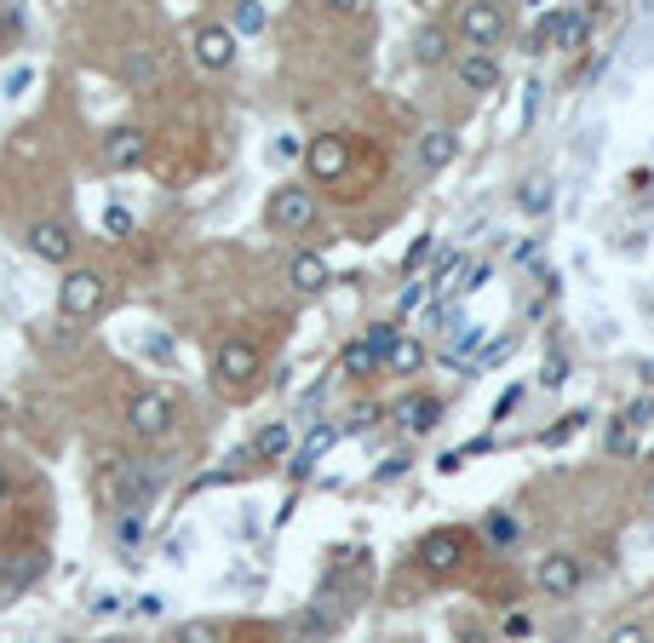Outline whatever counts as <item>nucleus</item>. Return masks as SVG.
<instances>
[{
	"instance_id": "nucleus-1",
	"label": "nucleus",
	"mask_w": 654,
	"mask_h": 643,
	"mask_svg": "<svg viewBox=\"0 0 654 643\" xmlns=\"http://www.w3.org/2000/svg\"><path fill=\"white\" fill-rule=\"evenodd\" d=\"M161 482H167V466H155V459H115V477H110L115 512L121 517H144Z\"/></svg>"
},
{
	"instance_id": "nucleus-2",
	"label": "nucleus",
	"mask_w": 654,
	"mask_h": 643,
	"mask_svg": "<svg viewBox=\"0 0 654 643\" xmlns=\"http://www.w3.org/2000/svg\"><path fill=\"white\" fill-rule=\"evenodd\" d=\"M264 218H271V230L299 236V230H311V225H316V196H311V190H299V185H281V190L271 196V207H264Z\"/></svg>"
},
{
	"instance_id": "nucleus-3",
	"label": "nucleus",
	"mask_w": 654,
	"mask_h": 643,
	"mask_svg": "<svg viewBox=\"0 0 654 643\" xmlns=\"http://www.w3.org/2000/svg\"><path fill=\"white\" fill-rule=\"evenodd\" d=\"M98 305H104V276L98 270H70L64 288H58V311H64L70 322H87V316H98Z\"/></svg>"
},
{
	"instance_id": "nucleus-4",
	"label": "nucleus",
	"mask_w": 654,
	"mask_h": 643,
	"mask_svg": "<svg viewBox=\"0 0 654 643\" xmlns=\"http://www.w3.org/2000/svg\"><path fill=\"white\" fill-rule=\"evenodd\" d=\"M127 419H133L138 437H167L173 419H178V408H173L167 391H138V396L127 402Z\"/></svg>"
},
{
	"instance_id": "nucleus-5",
	"label": "nucleus",
	"mask_w": 654,
	"mask_h": 643,
	"mask_svg": "<svg viewBox=\"0 0 654 643\" xmlns=\"http://www.w3.org/2000/svg\"><path fill=\"white\" fill-rule=\"evenodd\" d=\"M24 248L35 259H47V265H70V253H75V230L70 225H58V218H40V225L24 230Z\"/></svg>"
},
{
	"instance_id": "nucleus-6",
	"label": "nucleus",
	"mask_w": 654,
	"mask_h": 643,
	"mask_svg": "<svg viewBox=\"0 0 654 643\" xmlns=\"http://www.w3.org/2000/svg\"><path fill=\"white\" fill-rule=\"evenodd\" d=\"M454 24H460L465 40H471V52H488V47L505 35V12H500V7H460Z\"/></svg>"
},
{
	"instance_id": "nucleus-7",
	"label": "nucleus",
	"mask_w": 654,
	"mask_h": 643,
	"mask_svg": "<svg viewBox=\"0 0 654 643\" xmlns=\"http://www.w3.org/2000/svg\"><path fill=\"white\" fill-rule=\"evenodd\" d=\"M304 161H311V178H322V185H334V178H344V167H351V144H344L339 133H322L311 150H304Z\"/></svg>"
},
{
	"instance_id": "nucleus-8",
	"label": "nucleus",
	"mask_w": 654,
	"mask_h": 643,
	"mask_svg": "<svg viewBox=\"0 0 654 643\" xmlns=\"http://www.w3.org/2000/svg\"><path fill=\"white\" fill-rule=\"evenodd\" d=\"M534 580H540V592H545V597H575V592H580V557L551 552V557H540Z\"/></svg>"
},
{
	"instance_id": "nucleus-9",
	"label": "nucleus",
	"mask_w": 654,
	"mask_h": 643,
	"mask_svg": "<svg viewBox=\"0 0 654 643\" xmlns=\"http://www.w3.org/2000/svg\"><path fill=\"white\" fill-rule=\"evenodd\" d=\"M190 47H196V64H201V70H224V64L236 58V35L224 29V24H201Z\"/></svg>"
},
{
	"instance_id": "nucleus-10",
	"label": "nucleus",
	"mask_w": 654,
	"mask_h": 643,
	"mask_svg": "<svg viewBox=\"0 0 654 643\" xmlns=\"http://www.w3.org/2000/svg\"><path fill=\"white\" fill-rule=\"evenodd\" d=\"M213 368H218L224 386H241V379H253V374H259V351L248 345V339H224Z\"/></svg>"
},
{
	"instance_id": "nucleus-11",
	"label": "nucleus",
	"mask_w": 654,
	"mask_h": 643,
	"mask_svg": "<svg viewBox=\"0 0 654 643\" xmlns=\"http://www.w3.org/2000/svg\"><path fill=\"white\" fill-rule=\"evenodd\" d=\"M334 437H339V426H327V419H322V426H311V431H304L299 454L288 459V477H293V482H304V477H311V471H316V459H322L327 449H334Z\"/></svg>"
},
{
	"instance_id": "nucleus-12",
	"label": "nucleus",
	"mask_w": 654,
	"mask_h": 643,
	"mask_svg": "<svg viewBox=\"0 0 654 643\" xmlns=\"http://www.w3.org/2000/svg\"><path fill=\"white\" fill-rule=\"evenodd\" d=\"M288 281H293V288H299L304 299H316L334 276H327V259H322L316 248H299V253L288 259Z\"/></svg>"
},
{
	"instance_id": "nucleus-13",
	"label": "nucleus",
	"mask_w": 654,
	"mask_h": 643,
	"mask_svg": "<svg viewBox=\"0 0 654 643\" xmlns=\"http://www.w3.org/2000/svg\"><path fill=\"white\" fill-rule=\"evenodd\" d=\"M460 87L471 92V98L494 92V87H500V58H494V52H465V58H460Z\"/></svg>"
},
{
	"instance_id": "nucleus-14",
	"label": "nucleus",
	"mask_w": 654,
	"mask_h": 643,
	"mask_svg": "<svg viewBox=\"0 0 654 643\" xmlns=\"http://www.w3.org/2000/svg\"><path fill=\"white\" fill-rule=\"evenodd\" d=\"M460 552H465V540L454 529H442V534H431L419 546V557H425V569H431V575H454L460 569Z\"/></svg>"
},
{
	"instance_id": "nucleus-15",
	"label": "nucleus",
	"mask_w": 654,
	"mask_h": 643,
	"mask_svg": "<svg viewBox=\"0 0 654 643\" xmlns=\"http://www.w3.org/2000/svg\"><path fill=\"white\" fill-rule=\"evenodd\" d=\"M104 155H110V167H138V161L150 155V138L138 133V127H115L104 138Z\"/></svg>"
},
{
	"instance_id": "nucleus-16",
	"label": "nucleus",
	"mask_w": 654,
	"mask_h": 643,
	"mask_svg": "<svg viewBox=\"0 0 654 643\" xmlns=\"http://www.w3.org/2000/svg\"><path fill=\"white\" fill-rule=\"evenodd\" d=\"M454 155H460V133H448V127H431V133L419 138V167H425V173H442V167H448V161H454Z\"/></svg>"
},
{
	"instance_id": "nucleus-17",
	"label": "nucleus",
	"mask_w": 654,
	"mask_h": 643,
	"mask_svg": "<svg viewBox=\"0 0 654 643\" xmlns=\"http://www.w3.org/2000/svg\"><path fill=\"white\" fill-rule=\"evenodd\" d=\"M397 419H402L407 431H431L437 419H442V402H437V396H425V391H414V396H402V402H397Z\"/></svg>"
},
{
	"instance_id": "nucleus-18",
	"label": "nucleus",
	"mask_w": 654,
	"mask_h": 643,
	"mask_svg": "<svg viewBox=\"0 0 654 643\" xmlns=\"http://www.w3.org/2000/svg\"><path fill=\"white\" fill-rule=\"evenodd\" d=\"M586 35H591V12H575V7L551 12V40H557L563 52H575V47H580Z\"/></svg>"
},
{
	"instance_id": "nucleus-19",
	"label": "nucleus",
	"mask_w": 654,
	"mask_h": 643,
	"mask_svg": "<svg viewBox=\"0 0 654 643\" xmlns=\"http://www.w3.org/2000/svg\"><path fill=\"white\" fill-rule=\"evenodd\" d=\"M155 75H161V52H150V47H133L127 58H121V80H127V87H150Z\"/></svg>"
},
{
	"instance_id": "nucleus-20",
	"label": "nucleus",
	"mask_w": 654,
	"mask_h": 643,
	"mask_svg": "<svg viewBox=\"0 0 654 643\" xmlns=\"http://www.w3.org/2000/svg\"><path fill=\"white\" fill-rule=\"evenodd\" d=\"M288 426H281V419H276V426H264L259 437H253V459H281V454H288Z\"/></svg>"
},
{
	"instance_id": "nucleus-21",
	"label": "nucleus",
	"mask_w": 654,
	"mask_h": 643,
	"mask_svg": "<svg viewBox=\"0 0 654 643\" xmlns=\"http://www.w3.org/2000/svg\"><path fill=\"white\" fill-rule=\"evenodd\" d=\"M414 58H419V64H442V58H448V35H442L437 24H425V29L414 35Z\"/></svg>"
},
{
	"instance_id": "nucleus-22",
	"label": "nucleus",
	"mask_w": 654,
	"mask_h": 643,
	"mask_svg": "<svg viewBox=\"0 0 654 643\" xmlns=\"http://www.w3.org/2000/svg\"><path fill=\"white\" fill-rule=\"evenodd\" d=\"M385 362H391L397 374H419V368H425V345H419V339H402V333H397V345H391V356H385Z\"/></svg>"
},
{
	"instance_id": "nucleus-23",
	"label": "nucleus",
	"mask_w": 654,
	"mask_h": 643,
	"mask_svg": "<svg viewBox=\"0 0 654 643\" xmlns=\"http://www.w3.org/2000/svg\"><path fill=\"white\" fill-rule=\"evenodd\" d=\"M40 575H47V552H24V557H17L12 569H7V580H12L17 592H24L29 580H40Z\"/></svg>"
},
{
	"instance_id": "nucleus-24",
	"label": "nucleus",
	"mask_w": 654,
	"mask_h": 643,
	"mask_svg": "<svg viewBox=\"0 0 654 643\" xmlns=\"http://www.w3.org/2000/svg\"><path fill=\"white\" fill-rule=\"evenodd\" d=\"M230 35H259L264 29V7H253V0H241V7H230V24H224Z\"/></svg>"
},
{
	"instance_id": "nucleus-25",
	"label": "nucleus",
	"mask_w": 654,
	"mask_h": 643,
	"mask_svg": "<svg viewBox=\"0 0 654 643\" xmlns=\"http://www.w3.org/2000/svg\"><path fill=\"white\" fill-rule=\"evenodd\" d=\"M551 201H557V196H551V178H534V185L517 190V207H523V213H545Z\"/></svg>"
},
{
	"instance_id": "nucleus-26",
	"label": "nucleus",
	"mask_w": 654,
	"mask_h": 643,
	"mask_svg": "<svg viewBox=\"0 0 654 643\" xmlns=\"http://www.w3.org/2000/svg\"><path fill=\"white\" fill-rule=\"evenodd\" d=\"M477 333H482V328H477V322H460V333H454V339H448V351H442V356H448V362H465V351H471V345H477Z\"/></svg>"
},
{
	"instance_id": "nucleus-27",
	"label": "nucleus",
	"mask_w": 654,
	"mask_h": 643,
	"mask_svg": "<svg viewBox=\"0 0 654 643\" xmlns=\"http://www.w3.org/2000/svg\"><path fill=\"white\" fill-rule=\"evenodd\" d=\"M344 374H367L374 368V351H367V339H351V345H344V362H339Z\"/></svg>"
},
{
	"instance_id": "nucleus-28",
	"label": "nucleus",
	"mask_w": 654,
	"mask_h": 643,
	"mask_svg": "<svg viewBox=\"0 0 654 643\" xmlns=\"http://www.w3.org/2000/svg\"><path fill=\"white\" fill-rule=\"evenodd\" d=\"M391 345H397V328H391V322L367 328V351H374V362H385V356H391Z\"/></svg>"
},
{
	"instance_id": "nucleus-29",
	"label": "nucleus",
	"mask_w": 654,
	"mask_h": 643,
	"mask_svg": "<svg viewBox=\"0 0 654 643\" xmlns=\"http://www.w3.org/2000/svg\"><path fill=\"white\" fill-rule=\"evenodd\" d=\"M29 80H35V70H29V64H17V70H7L0 92H7V98H24V92H29Z\"/></svg>"
},
{
	"instance_id": "nucleus-30",
	"label": "nucleus",
	"mask_w": 654,
	"mask_h": 643,
	"mask_svg": "<svg viewBox=\"0 0 654 643\" xmlns=\"http://www.w3.org/2000/svg\"><path fill=\"white\" fill-rule=\"evenodd\" d=\"M167 643H213V627H207V620H184Z\"/></svg>"
},
{
	"instance_id": "nucleus-31",
	"label": "nucleus",
	"mask_w": 654,
	"mask_h": 643,
	"mask_svg": "<svg viewBox=\"0 0 654 643\" xmlns=\"http://www.w3.org/2000/svg\"><path fill=\"white\" fill-rule=\"evenodd\" d=\"M563 379H568V356H563V351H551V356H545V374H540V386H563Z\"/></svg>"
},
{
	"instance_id": "nucleus-32",
	"label": "nucleus",
	"mask_w": 654,
	"mask_h": 643,
	"mask_svg": "<svg viewBox=\"0 0 654 643\" xmlns=\"http://www.w3.org/2000/svg\"><path fill=\"white\" fill-rule=\"evenodd\" d=\"M649 414H654V402H649V396H638V402L626 408V419H620V426H626V431H643V426H649Z\"/></svg>"
},
{
	"instance_id": "nucleus-33",
	"label": "nucleus",
	"mask_w": 654,
	"mask_h": 643,
	"mask_svg": "<svg viewBox=\"0 0 654 643\" xmlns=\"http://www.w3.org/2000/svg\"><path fill=\"white\" fill-rule=\"evenodd\" d=\"M104 230L110 236H133V213L127 207H104Z\"/></svg>"
},
{
	"instance_id": "nucleus-34",
	"label": "nucleus",
	"mask_w": 654,
	"mask_h": 643,
	"mask_svg": "<svg viewBox=\"0 0 654 643\" xmlns=\"http://www.w3.org/2000/svg\"><path fill=\"white\" fill-rule=\"evenodd\" d=\"M482 281H488V265H465L454 288H460V293H471V288H482Z\"/></svg>"
},
{
	"instance_id": "nucleus-35",
	"label": "nucleus",
	"mask_w": 654,
	"mask_h": 643,
	"mask_svg": "<svg viewBox=\"0 0 654 643\" xmlns=\"http://www.w3.org/2000/svg\"><path fill=\"white\" fill-rule=\"evenodd\" d=\"M0 35H24V7H0Z\"/></svg>"
},
{
	"instance_id": "nucleus-36",
	"label": "nucleus",
	"mask_w": 654,
	"mask_h": 643,
	"mask_svg": "<svg viewBox=\"0 0 654 643\" xmlns=\"http://www.w3.org/2000/svg\"><path fill=\"white\" fill-rule=\"evenodd\" d=\"M598 144H603V127H591V133L580 138V161H598Z\"/></svg>"
},
{
	"instance_id": "nucleus-37",
	"label": "nucleus",
	"mask_w": 654,
	"mask_h": 643,
	"mask_svg": "<svg viewBox=\"0 0 654 643\" xmlns=\"http://www.w3.org/2000/svg\"><path fill=\"white\" fill-rule=\"evenodd\" d=\"M608 643H649V632L643 627H615V632H608Z\"/></svg>"
},
{
	"instance_id": "nucleus-38",
	"label": "nucleus",
	"mask_w": 654,
	"mask_h": 643,
	"mask_svg": "<svg viewBox=\"0 0 654 643\" xmlns=\"http://www.w3.org/2000/svg\"><path fill=\"white\" fill-rule=\"evenodd\" d=\"M528 47H534V52H540V47H551V12H540V24H534V40H528Z\"/></svg>"
},
{
	"instance_id": "nucleus-39",
	"label": "nucleus",
	"mask_w": 654,
	"mask_h": 643,
	"mask_svg": "<svg viewBox=\"0 0 654 643\" xmlns=\"http://www.w3.org/2000/svg\"><path fill=\"white\" fill-rule=\"evenodd\" d=\"M534 115H540V87L528 80V92H523V121H534Z\"/></svg>"
},
{
	"instance_id": "nucleus-40",
	"label": "nucleus",
	"mask_w": 654,
	"mask_h": 643,
	"mask_svg": "<svg viewBox=\"0 0 654 643\" xmlns=\"http://www.w3.org/2000/svg\"><path fill=\"white\" fill-rule=\"evenodd\" d=\"M161 609H167V597H161V592H144V597H138V615H161Z\"/></svg>"
},
{
	"instance_id": "nucleus-41",
	"label": "nucleus",
	"mask_w": 654,
	"mask_h": 643,
	"mask_svg": "<svg viewBox=\"0 0 654 643\" xmlns=\"http://www.w3.org/2000/svg\"><path fill=\"white\" fill-rule=\"evenodd\" d=\"M608 449H615V454H631V431L615 426V431H608Z\"/></svg>"
},
{
	"instance_id": "nucleus-42",
	"label": "nucleus",
	"mask_w": 654,
	"mask_h": 643,
	"mask_svg": "<svg viewBox=\"0 0 654 643\" xmlns=\"http://www.w3.org/2000/svg\"><path fill=\"white\" fill-rule=\"evenodd\" d=\"M402 471H407V454H391V459L379 466V477H402Z\"/></svg>"
},
{
	"instance_id": "nucleus-43",
	"label": "nucleus",
	"mask_w": 654,
	"mask_h": 643,
	"mask_svg": "<svg viewBox=\"0 0 654 643\" xmlns=\"http://www.w3.org/2000/svg\"><path fill=\"white\" fill-rule=\"evenodd\" d=\"M12 597H17V587H12V580H7V575H0V609H7V603H12Z\"/></svg>"
},
{
	"instance_id": "nucleus-44",
	"label": "nucleus",
	"mask_w": 654,
	"mask_h": 643,
	"mask_svg": "<svg viewBox=\"0 0 654 643\" xmlns=\"http://www.w3.org/2000/svg\"><path fill=\"white\" fill-rule=\"evenodd\" d=\"M0 500H7V477H0Z\"/></svg>"
}]
</instances>
